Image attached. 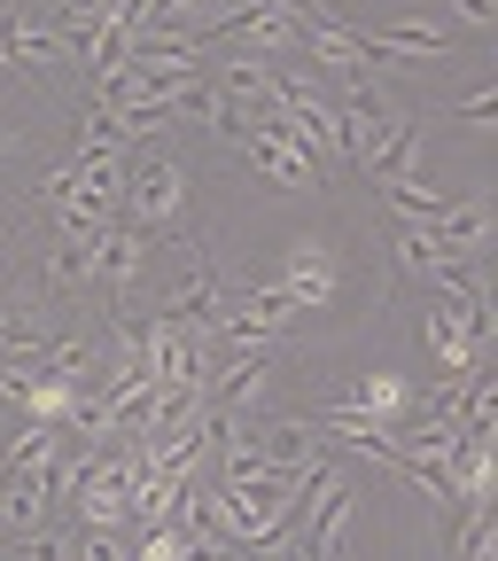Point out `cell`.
Masks as SVG:
<instances>
[{"label": "cell", "instance_id": "5b68a950", "mask_svg": "<svg viewBox=\"0 0 498 561\" xmlns=\"http://www.w3.org/2000/svg\"><path fill=\"white\" fill-rule=\"evenodd\" d=\"M359 39H367L374 62H452V55H460V32H444V24H429V16H397V24H374V32H359Z\"/></svg>", "mask_w": 498, "mask_h": 561}, {"label": "cell", "instance_id": "8fae6325", "mask_svg": "<svg viewBox=\"0 0 498 561\" xmlns=\"http://www.w3.org/2000/svg\"><path fill=\"white\" fill-rule=\"evenodd\" d=\"M102 16H109V0H55V32L70 39V55H79V39H86Z\"/></svg>", "mask_w": 498, "mask_h": 561}, {"label": "cell", "instance_id": "6da1fadb", "mask_svg": "<svg viewBox=\"0 0 498 561\" xmlns=\"http://www.w3.org/2000/svg\"><path fill=\"white\" fill-rule=\"evenodd\" d=\"M117 219L132 227V234H164V227H179L187 219V164L179 157H140V164H125V195H117Z\"/></svg>", "mask_w": 498, "mask_h": 561}, {"label": "cell", "instance_id": "4fadbf2b", "mask_svg": "<svg viewBox=\"0 0 498 561\" xmlns=\"http://www.w3.org/2000/svg\"><path fill=\"white\" fill-rule=\"evenodd\" d=\"M16 546V561H70V538L47 523V530H24V538H9Z\"/></svg>", "mask_w": 498, "mask_h": 561}, {"label": "cell", "instance_id": "5bb4252c", "mask_svg": "<svg viewBox=\"0 0 498 561\" xmlns=\"http://www.w3.org/2000/svg\"><path fill=\"white\" fill-rule=\"evenodd\" d=\"M490 117H498V87H475L467 102H452V110H444V125H475V133H483Z\"/></svg>", "mask_w": 498, "mask_h": 561}, {"label": "cell", "instance_id": "3957f363", "mask_svg": "<svg viewBox=\"0 0 498 561\" xmlns=\"http://www.w3.org/2000/svg\"><path fill=\"white\" fill-rule=\"evenodd\" d=\"M280 297H289L297 312H327L335 297H343V265H335V250L327 242H289V257H280V280H273Z\"/></svg>", "mask_w": 498, "mask_h": 561}, {"label": "cell", "instance_id": "7c38bea8", "mask_svg": "<svg viewBox=\"0 0 498 561\" xmlns=\"http://www.w3.org/2000/svg\"><path fill=\"white\" fill-rule=\"evenodd\" d=\"M70 561H132V538H109V530H79V538H70Z\"/></svg>", "mask_w": 498, "mask_h": 561}, {"label": "cell", "instance_id": "ba28073f", "mask_svg": "<svg viewBox=\"0 0 498 561\" xmlns=\"http://www.w3.org/2000/svg\"><path fill=\"white\" fill-rule=\"evenodd\" d=\"M420 343L437 351V375H467L475 359H490V343H475V335H467L437 297H429V320H420Z\"/></svg>", "mask_w": 498, "mask_h": 561}, {"label": "cell", "instance_id": "30bf717a", "mask_svg": "<svg viewBox=\"0 0 498 561\" xmlns=\"http://www.w3.org/2000/svg\"><path fill=\"white\" fill-rule=\"evenodd\" d=\"M86 280H94V257H86V242L55 234V250H47V289H86Z\"/></svg>", "mask_w": 498, "mask_h": 561}, {"label": "cell", "instance_id": "7a4b0ae2", "mask_svg": "<svg viewBox=\"0 0 498 561\" xmlns=\"http://www.w3.org/2000/svg\"><path fill=\"white\" fill-rule=\"evenodd\" d=\"M437 242V257L444 265H483L490 257V234H498V219H490V195H444V210L429 227H420Z\"/></svg>", "mask_w": 498, "mask_h": 561}, {"label": "cell", "instance_id": "9c48e42d", "mask_svg": "<svg viewBox=\"0 0 498 561\" xmlns=\"http://www.w3.org/2000/svg\"><path fill=\"white\" fill-rule=\"evenodd\" d=\"M390 250H397V273H413V280H429L444 257H437V242L420 234V227H405V219H390Z\"/></svg>", "mask_w": 498, "mask_h": 561}, {"label": "cell", "instance_id": "52a82bcc", "mask_svg": "<svg viewBox=\"0 0 498 561\" xmlns=\"http://www.w3.org/2000/svg\"><path fill=\"white\" fill-rule=\"evenodd\" d=\"M149 250H157V242H149V234H132L125 219H109V227L86 242V257H94V280H102V289H109L117 305H125V289H132V280L149 273Z\"/></svg>", "mask_w": 498, "mask_h": 561}, {"label": "cell", "instance_id": "277c9868", "mask_svg": "<svg viewBox=\"0 0 498 561\" xmlns=\"http://www.w3.org/2000/svg\"><path fill=\"white\" fill-rule=\"evenodd\" d=\"M242 149H250V164H257L273 187H320V164L304 157V140H297L289 125H273V117L242 125Z\"/></svg>", "mask_w": 498, "mask_h": 561}, {"label": "cell", "instance_id": "8992f818", "mask_svg": "<svg viewBox=\"0 0 498 561\" xmlns=\"http://www.w3.org/2000/svg\"><path fill=\"white\" fill-rule=\"evenodd\" d=\"M420 140H429V125H420L413 110L374 140V149H359V157H350V164H359L374 187H405V180H420Z\"/></svg>", "mask_w": 498, "mask_h": 561}, {"label": "cell", "instance_id": "9a60e30c", "mask_svg": "<svg viewBox=\"0 0 498 561\" xmlns=\"http://www.w3.org/2000/svg\"><path fill=\"white\" fill-rule=\"evenodd\" d=\"M327 9H343V0H327Z\"/></svg>", "mask_w": 498, "mask_h": 561}]
</instances>
